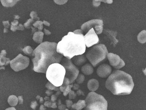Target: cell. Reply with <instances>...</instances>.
<instances>
[{
	"instance_id": "obj_1",
	"label": "cell",
	"mask_w": 146,
	"mask_h": 110,
	"mask_svg": "<svg viewBox=\"0 0 146 110\" xmlns=\"http://www.w3.org/2000/svg\"><path fill=\"white\" fill-rule=\"evenodd\" d=\"M57 44L46 41L41 43L33 52L32 59L34 71L38 73H46L50 64L59 63L63 56L57 52Z\"/></svg>"
},
{
	"instance_id": "obj_2",
	"label": "cell",
	"mask_w": 146,
	"mask_h": 110,
	"mask_svg": "<svg viewBox=\"0 0 146 110\" xmlns=\"http://www.w3.org/2000/svg\"><path fill=\"white\" fill-rule=\"evenodd\" d=\"M56 50L58 53L69 59L83 54L86 51V45L82 31L77 29L73 32H69L58 43Z\"/></svg>"
},
{
	"instance_id": "obj_3",
	"label": "cell",
	"mask_w": 146,
	"mask_h": 110,
	"mask_svg": "<svg viewBox=\"0 0 146 110\" xmlns=\"http://www.w3.org/2000/svg\"><path fill=\"white\" fill-rule=\"evenodd\" d=\"M134 86L131 76L119 70H114L108 76L106 82V88L114 95L130 94L133 90Z\"/></svg>"
},
{
	"instance_id": "obj_4",
	"label": "cell",
	"mask_w": 146,
	"mask_h": 110,
	"mask_svg": "<svg viewBox=\"0 0 146 110\" xmlns=\"http://www.w3.org/2000/svg\"><path fill=\"white\" fill-rule=\"evenodd\" d=\"M65 73L64 66L56 63L48 66L46 71V76L52 84L55 87H59L63 84Z\"/></svg>"
},
{
	"instance_id": "obj_5",
	"label": "cell",
	"mask_w": 146,
	"mask_h": 110,
	"mask_svg": "<svg viewBox=\"0 0 146 110\" xmlns=\"http://www.w3.org/2000/svg\"><path fill=\"white\" fill-rule=\"evenodd\" d=\"M108 53V51L106 46L99 44L90 49L86 53V56L92 65L95 67L106 59Z\"/></svg>"
},
{
	"instance_id": "obj_6",
	"label": "cell",
	"mask_w": 146,
	"mask_h": 110,
	"mask_svg": "<svg viewBox=\"0 0 146 110\" xmlns=\"http://www.w3.org/2000/svg\"><path fill=\"white\" fill-rule=\"evenodd\" d=\"M84 110H107L108 102L102 95L95 92L89 93L85 99Z\"/></svg>"
},
{
	"instance_id": "obj_7",
	"label": "cell",
	"mask_w": 146,
	"mask_h": 110,
	"mask_svg": "<svg viewBox=\"0 0 146 110\" xmlns=\"http://www.w3.org/2000/svg\"><path fill=\"white\" fill-rule=\"evenodd\" d=\"M60 62H61V65L64 66L65 69V77L69 79L70 84L73 83L79 74V70L71 59L65 58H62Z\"/></svg>"
},
{
	"instance_id": "obj_8",
	"label": "cell",
	"mask_w": 146,
	"mask_h": 110,
	"mask_svg": "<svg viewBox=\"0 0 146 110\" xmlns=\"http://www.w3.org/2000/svg\"><path fill=\"white\" fill-rule=\"evenodd\" d=\"M29 58L21 54H19L10 62L11 68L16 72L26 68L29 66Z\"/></svg>"
},
{
	"instance_id": "obj_9",
	"label": "cell",
	"mask_w": 146,
	"mask_h": 110,
	"mask_svg": "<svg viewBox=\"0 0 146 110\" xmlns=\"http://www.w3.org/2000/svg\"><path fill=\"white\" fill-rule=\"evenodd\" d=\"M91 28H94L96 34H101L103 32V21L97 19L91 20L84 23L81 26L83 33L87 32Z\"/></svg>"
},
{
	"instance_id": "obj_10",
	"label": "cell",
	"mask_w": 146,
	"mask_h": 110,
	"mask_svg": "<svg viewBox=\"0 0 146 110\" xmlns=\"http://www.w3.org/2000/svg\"><path fill=\"white\" fill-rule=\"evenodd\" d=\"M85 45L88 47H90L94 45L98 44L99 39L97 34L96 33L94 28H91L87 33L84 36Z\"/></svg>"
},
{
	"instance_id": "obj_11",
	"label": "cell",
	"mask_w": 146,
	"mask_h": 110,
	"mask_svg": "<svg viewBox=\"0 0 146 110\" xmlns=\"http://www.w3.org/2000/svg\"><path fill=\"white\" fill-rule=\"evenodd\" d=\"M107 56L110 64L114 68L119 69L125 65V63L123 60L121 59L120 57L117 54L108 53Z\"/></svg>"
},
{
	"instance_id": "obj_12",
	"label": "cell",
	"mask_w": 146,
	"mask_h": 110,
	"mask_svg": "<svg viewBox=\"0 0 146 110\" xmlns=\"http://www.w3.org/2000/svg\"><path fill=\"white\" fill-rule=\"evenodd\" d=\"M111 68L110 65L107 64H103L98 67L96 73L100 77L106 78L111 74Z\"/></svg>"
},
{
	"instance_id": "obj_13",
	"label": "cell",
	"mask_w": 146,
	"mask_h": 110,
	"mask_svg": "<svg viewBox=\"0 0 146 110\" xmlns=\"http://www.w3.org/2000/svg\"><path fill=\"white\" fill-rule=\"evenodd\" d=\"M104 33L108 39L110 40L111 44H112L113 46L116 45V44L118 42V40L116 38L117 32L106 29L104 30Z\"/></svg>"
},
{
	"instance_id": "obj_14",
	"label": "cell",
	"mask_w": 146,
	"mask_h": 110,
	"mask_svg": "<svg viewBox=\"0 0 146 110\" xmlns=\"http://www.w3.org/2000/svg\"><path fill=\"white\" fill-rule=\"evenodd\" d=\"M72 58V61H73L74 64L77 66L82 65L87 61V58L82 54L75 56Z\"/></svg>"
},
{
	"instance_id": "obj_15",
	"label": "cell",
	"mask_w": 146,
	"mask_h": 110,
	"mask_svg": "<svg viewBox=\"0 0 146 110\" xmlns=\"http://www.w3.org/2000/svg\"><path fill=\"white\" fill-rule=\"evenodd\" d=\"M87 87L90 91L93 92H95L99 88V81L95 79H90L88 81Z\"/></svg>"
},
{
	"instance_id": "obj_16",
	"label": "cell",
	"mask_w": 146,
	"mask_h": 110,
	"mask_svg": "<svg viewBox=\"0 0 146 110\" xmlns=\"http://www.w3.org/2000/svg\"><path fill=\"white\" fill-rule=\"evenodd\" d=\"M6 54V51L5 50L1 51V52L0 53V66L7 65L10 63L11 61L10 58L5 57Z\"/></svg>"
},
{
	"instance_id": "obj_17",
	"label": "cell",
	"mask_w": 146,
	"mask_h": 110,
	"mask_svg": "<svg viewBox=\"0 0 146 110\" xmlns=\"http://www.w3.org/2000/svg\"><path fill=\"white\" fill-rule=\"evenodd\" d=\"M83 74L86 75H90L92 74L94 72V68L93 66L90 64L87 63L82 67L81 69Z\"/></svg>"
},
{
	"instance_id": "obj_18",
	"label": "cell",
	"mask_w": 146,
	"mask_h": 110,
	"mask_svg": "<svg viewBox=\"0 0 146 110\" xmlns=\"http://www.w3.org/2000/svg\"><path fill=\"white\" fill-rule=\"evenodd\" d=\"M86 106V104L85 100H79L77 103L72 104L71 107L73 109H76V110H81L83 108H85Z\"/></svg>"
},
{
	"instance_id": "obj_19",
	"label": "cell",
	"mask_w": 146,
	"mask_h": 110,
	"mask_svg": "<svg viewBox=\"0 0 146 110\" xmlns=\"http://www.w3.org/2000/svg\"><path fill=\"white\" fill-rule=\"evenodd\" d=\"M43 35H44V33L42 32H36L35 33L33 36V40L34 41L38 44L41 43L43 40Z\"/></svg>"
},
{
	"instance_id": "obj_20",
	"label": "cell",
	"mask_w": 146,
	"mask_h": 110,
	"mask_svg": "<svg viewBox=\"0 0 146 110\" xmlns=\"http://www.w3.org/2000/svg\"><path fill=\"white\" fill-rule=\"evenodd\" d=\"M19 0H1L2 5L5 7H12Z\"/></svg>"
},
{
	"instance_id": "obj_21",
	"label": "cell",
	"mask_w": 146,
	"mask_h": 110,
	"mask_svg": "<svg viewBox=\"0 0 146 110\" xmlns=\"http://www.w3.org/2000/svg\"><path fill=\"white\" fill-rule=\"evenodd\" d=\"M18 102V99L17 96L14 95L9 96L8 99V102L11 106L14 107L17 105Z\"/></svg>"
},
{
	"instance_id": "obj_22",
	"label": "cell",
	"mask_w": 146,
	"mask_h": 110,
	"mask_svg": "<svg viewBox=\"0 0 146 110\" xmlns=\"http://www.w3.org/2000/svg\"><path fill=\"white\" fill-rule=\"evenodd\" d=\"M101 2H103L105 3L111 4L113 3V0H93V4L94 7H99L101 4Z\"/></svg>"
},
{
	"instance_id": "obj_23",
	"label": "cell",
	"mask_w": 146,
	"mask_h": 110,
	"mask_svg": "<svg viewBox=\"0 0 146 110\" xmlns=\"http://www.w3.org/2000/svg\"><path fill=\"white\" fill-rule=\"evenodd\" d=\"M70 84V80L68 79V78L66 77H64V81H63V84H62L61 86H60V91L61 92H63L64 90H65L67 86Z\"/></svg>"
},
{
	"instance_id": "obj_24",
	"label": "cell",
	"mask_w": 146,
	"mask_h": 110,
	"mask_svg": "<svg viewBox=\"0 0 146 110\" xmlns=\"http://www.w3.org/2000/svg\"><path fill=\"white\" fill-rule=\"evenodd\" d=\"M84 80H85V76H84V75L80 74H78L76 80V82L78 84H82L84 81Z\"/></svg>"
},
{
	"instance_id": "obj_25",
	"label": "cell",
	"mask_w": 146,
	"mask_h": 110,
	"mask_svg": "<svg viewBox=\"0 0 146 110\" xmlns=\"http://www.w3.org/2000/svg\"><path fill=\"white\" fill-rule=\"evenodd\" d=\"M145 32V31L144 30V31L141 32L138 35L137 39H138L139 42H141V43H144L146 42V38H143V35L145 34V33H144Z\"/></svg>"
},
{
	"instance_id": "obj_26",
	"label": "cell",
	"mask_w": 146,
	"mask_h": 110,
	"mask_svg": "<svg viewBox=\"0 0 146 110\" xmlns=\"http://www.w3.org/2000/svg\"><path fill=\"white\" fill-rule=\"evenodd\" d=\"M33 25L36 28H38L40 31L42 30L43 28V23L40 21H37L33 24Z\"/></svg>"
},
{
	"instance_id": "obj_27",
	"label": "cell",
	"mask_w": 146,
	"mask_h": 110,
	"mask_svg": "<svg viewBox=\"0 0 146 110\" xmlns=\"http://www.w3.org/2000/svg\"><path fill=\"white\" fill-rule=\"evenodd\" d=\"M23 51L25 54L31 56V53L33 52V50L31 46H27L23 49Z\"/></svg>"
},
{
	"instance_id": "obj_28",
	"label": "cell",
	"mask_w": 146,
	"mask_h": 110,
	"mask_svg": "<svg viewBox=\"0 0 146 110\" xmlns=\"http://www.w3.org/2000/svg\"><path fill=\"white\" fill-rule=\"evenodd\" d=\"M73 84H69L68 86H67L66 88L65 89V90H64L63 93V95H64V96H66L70 92L72 88L73 87Z\"/></svg>"
},
{
	"instance_id": "obj_29",
	"label": "cell",
	"mask_w": 146,
	"mask_h": 110,
	"mask_svg": "<svg viewBox=\"0 0 146 110\" xmlns=\"http://www.w3.org/2000/svg\"><path fill=\"white\" fill-rule=\"evenodd\" d=\"M18 21L17 20H14V21L12 22L11 26V30L15 32L17 29L18 24Z\"/></svg>"
},
{
	"instance_id": "obj_30",
	"label": "cell",
	"mask_w": 146,
	"mask_h": 110,
	"mask_svg": "<svg viewBox=\"0 0 146 110\" xmlns=\"http://www.w3.org/2000/svg\"><path fill=\"white\" fill-rule=\"evenodd\" d=\"M30 16L32 19H37L38 21L39 20V18L37 16V13L35 11H32L31 13Z\"/></svg>"
},
{
	"instance_id": "obj_31",
	"label": "cell",
	"mask_w": 146,
	"mask_h": 110,
	"mask_svg": "<svg viewBox=\"0 0 146 110\" xmlns=\"http://www.w3.org/2000/svg\"><path fill=\"white\" fill-rule=\"evenodd\" d=\"M69 98L70 99H74L76 98V94L75 93L73 90H71L70 92L69 93Z\"/></svg>"
},
{
	"instance_id": "obj_32",
	"label": "cell",
	"mask_w": 146,
	"mask_h": 110,
	"mask_svg": "<svg viewBox=\"0 0 146 110\" xmlns=\"http://www.w3.org/2000/svg\"><path fill=\"white\" fill-rule=\"evenodd\" d=\"M33 22V20L32 19H29L27 22L24 24V26L26 28H29L31 27V24Z\"/></svg>"
},
{
	"instance_id": "obj_33",
	"label": "cell",
	"mask_w": 146,
	"mask_h": 110,
	"mask_svg": "<svg viewBox=\"0 0 146 110\" xmlns=\"http://www.w3.org/2000/svg\"><path fill=\"white\" fill-rule=\"evenodd\" d=\"M54 2L59 5H62L67 2L68 0H54Z\"/></svg>"
},
{
	"instance_id": "obj_34",
	"label": "cell",
	"mask_w": 146,
	"mask_h": 110,
	"mask_svg": "<svg viewBox=\"0 0 146 110\" xmlns=\"http://www.w3.org/2000/svg\"><path fill=\"white\" fill-rule=\"evenodd\" d=\"M47 87L49 89H51V90H54V89H58V88L57 89L58 87H55L54 85H53L50 82V83H48L47 85H46Z\"/></svg>"
},
{
	"instance_id": "obj_35",
	"label": "cell",
	"mask_w": 146,
	"mask_h": 110,
	"mask_svg": "<svg viewBox=\"0 0 146 110\" xmlns=\"http://www.w3.org/2000/svg\"><path fill=\"white\" fill-rule=\"evenodd\" d=\"M72 104H73V102H72V101L70 100H66V107L68 108H70Z\"/></svg>"
},
{
	"instance_id": "obj_36",
	"label": "cell",
	"mask_w": 146,
	"mask_h": 110,
	"mask_svg": "<svg viewBox=\"0 0 146 110\" xmlns=\"http://www.w3.org/2000/svg\"><path fill=\"white\" fill-rule=\"evenodd\" d=\"M3 25L5 27V28H8L10 26V24H9V21H3Z\"/></svg>"
},
{
	"instance_id": "obj_37",
	"label": "cell",
	"mask_w": 146,
	"mask_h": 110,
	"mask_svg": "<svg viewBox=\"0 0 146 110\" xmlns=\"http://www.w3.org/2000/svg\"><path fill=\"white\" fill-rule=\"evenodd\" d=\"M18 101L20 104H22L23 102V96H19L18 97Z\"/></svg>"
},
{
	"instance_id": "obj_38",
	"label": "cell",
	"mask_w": 146,
	"mask_h": 110,
	"mask_svg": "<svg viewBox=\"0 0 146 110\" xmlns=\"http://www.w3.org/2000/svg\"><path fill=\"white\" fill-rule=\"evenodd\" d=\"M59 109L60 110H65L66 109V106L64 105H61L59 106Z\"/></svg>"
},
{
	"instance_id": "obj_39",
	"label": "cell",
	"mask_w": 146,
	"mask_h": 110,
	"mask_svg": "<svg viewBox=\"0 0 146 110\" xmlns=\"http://www.w3.org/2000/svg\"><path fill=\"white\" fill-rule=\"evenodd\" d=\"M17 29L18 30L23 31V30H24V28L23 26V25L20 24H19V25L18 26Z\"/></svg>"
},
{
	"instance_id": "obj_40",
	"label": "cell",
	"mask_w": 146,
	"mask_h": 110,
	"mask_svg": "<svg viewBox=\"0 0 146 110\" xmlns=\"http://www.w3.org/2000/svg\"><path fill=\"white\" fill-rule=\"evenodd\" d=\"M79 87V86L78 84H75L74 85H73V87L72 88H73V89H75V90H77V89H78Z\"/></svg>"
},
{
	"instance_id": "obj_41",
	"label": "cell",
	"mask_w": 146,
	"mask_h": 110,
	"mask_svg": "<svg viewBox=\"0 0 146 110\" xmlns=\"http://www.w3.org/2000/svg\"><path fill=\"white\" fill-rule=\"evenodd\" d=\"M77 94L78 95H84L83 92L81 91V90H78L77 92Z\"/></svg>"
},
{
	"instance_id": "obj_42",
	"label": "cell",
	"mask_w": 146,
	"mask_h": 110,
	"mask_svg": "<svg viewBox=\"0 0 146 110\" xmlns=\"http://www.w3.org/2000/svg\"><path fill=\"white\" fill-rule=\"evenodd\" d=\"M44 30L45 34H46V35H49V34H51V33L48 30H46V29H45V28L44 29Z\"/></svg>"
},
{
	"instance_id": "obj_43",
	"label": "cell",
	"mask_w": 146,
	"mask_h": 110,
	"mask_svg": "<svg viewBox=\"0 0 146 110\" xmlns=\"http://www.w3.org/2000/svg\"><path fill=\"white\" fill-rule=\"evenodd\" d=\"M42 23H43V24H44V25L48 26H50V23H48V21H44L42 22Z\"/></svg>"
},
{
	"instance_id": "obj_44",
	"label": "cell",
	"mask_w": 146,
	"mask_h": 110,
	"mask_svg": "<svg viewBox=\"0 0 146 110\" xmlns=\"http://www.w3.org/2000/svg\"><path fill=\"white\" fill-rule=\"evenodd\" d=\"M57 99V97L55 95H53L52 97V101H55Z\"/></svg>"
},
{
	"instance_id": "obj_45",
	"label": "cell",
	"mask_w": 146,
	"mask_h": 110,
	"mask_svg": "<svg viewBox=\"0 0 146 110\" xmlns=\"http://www.w3.org/2000/svg\"><path fill=\"white\" fill-rule=\"evenodd\" d=\"M5 110H16V108L14 107H9V108H7V109H6Z\"/></svg>"
},
{
	"instance_id": "obj_46",
	"label": "cell",
	"mask_w": 146,
	"mask_h": 110,
	"mask_svg": "<svg viewBox=\"0 0 146 110\" xmlns=\"http://www.w3.org/2000/svg\"><path fill=\"white\" fill-rule=\"evenodd\" d=\"M51 107H53V108H56V107H57V105H56V103H53V104H52Z\"/></svg>"
},
{
	"instance_id": "obj_47",
	"label": "cell",
	"mask_w": 146,
	"mask_h": 110,
	"mask_svg": "<svg viewBox=\"0 0 146 110\" xmlns=\"http://www.w3.org/2000/svg\"><path fill=\"white\" fill-rule=\"evenodd\" d=\"M8 29H7V28H5L4 30V32L5 33L7 32H8Z\"/></svg>"
},
{
	"instance_id": "obj_48",
	"label": "cell",
	"mask_w": 146,
	"mask_h": 110,
	"mask_svg": "<svg viewBox=\"0 0 146 110\" xmlns=\"http://www.w3.org/2000/svg\"><path fill=\"white\" fill-rule=\"evenodd\" d=\"M65 110H69V109H66H66Z\"/></svg>"
}]
</instances>
